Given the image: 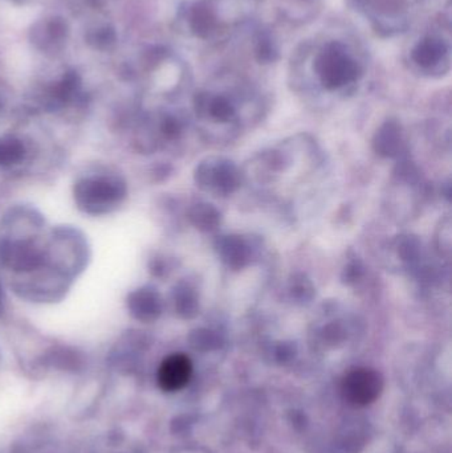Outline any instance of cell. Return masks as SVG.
<instances>
[{
  "instance_id": "5",
  "label": "cell",
  "mask_w": 452,
  "mask_h": 453,
  "mask_svg": "<svg viewBox=\"0 0 452 453\" xmlns=\"http://www.w3.org/2000/svg\"><path fill=\"white\" fill-rule=\"evenodd\" d=\"M191 27L199 38H210L217 27V15L208 3H198L191 13Z\"/></svg>"
},
{
  "instance_id": "2",
  "label": "cell",
  "mask_w": 452,
  "mask_h": 453,
  "mask_svg": "<svg viewBox=\"0 0 452 453\" xmlns=\"http://www.w3.org/2000/svg\"><path fill=\"white\" fill-rule=\"evenodd\" d=\"M384 390V379L372 369H355L345 375L341 395L348 403L364 407L375 402Z\"/></svg>"
},
{
  "instance_id": "3",
  "label": "cell",
  "mask_w": 452,
  "mask_h": 453,
  "mask_svg": "<svg viewBox=\"0 0 452 453\" xmlns=\"http://www.w3.org/2000/svg\"><path fill=\"white\" fill-rule=\"evenodd\" d=\"M191 374L193 365L187 355H170L158 370V383L163 391L176 393L186 387Z\"/></svg>"
},
{
  "instance_id": "6",
  "label": "cell",
  "mask_w": 452,
  "mask_h": 453,
  "mask_svg": "<svg viewBox=\"0 0 452 453\" xmlns=\"http://www.w3.org/2000/svg\"><path fill=\"white\" fill-rule=\"evenodd\" d=\"M36 15L38 10H35L33 7H12L4 4H1L0 7L1 19L16 28L28 26L36 18Z\"/></svg>"
},
{
  "instance_id": "1",
  "label": "cell",
  "mask_w": 452,
  "mask_h": 453,
  "mask_svg": "<svg viewBox=\"0 0 452 453\" xmlns=\"http://www.w3.org/2000/svg\"><path fill=\"white\" fill-rule=\"evenodd\" d=\"M315 70L325 88L338 89L361 76V67L343 44H326L315 61Z\"/></svg>"
},
{
  "instance_id": "4",
  "label": "cell",
  "mask_w": 452,
  "mask_h": 453,
  "mask_svg": "<svg viewBox=\"0 0 452 453\" xmlns=\"http://www.w3.org/2000/svg\"><path fill=\"white\" fill-rule=\"evenodd\" d=\"M448 56V47L443 40L426 36L416 43L411 52L414 62L423 70H431Z\"/></svg>"
}]
</instances>
